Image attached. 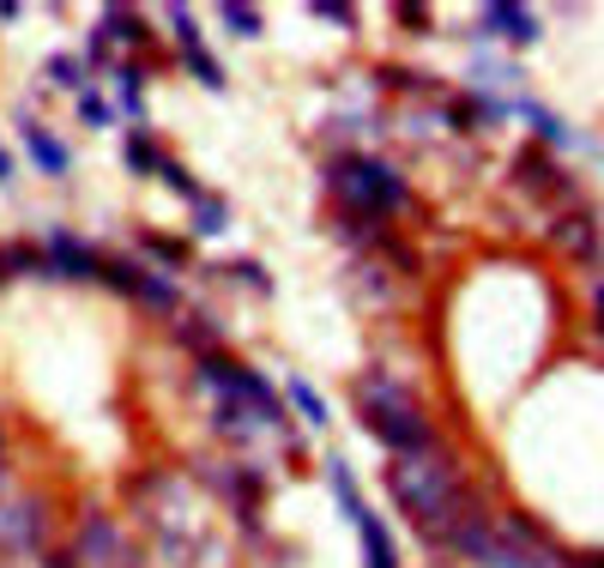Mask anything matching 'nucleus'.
I'll list each match as a JSON object with an SVG mask.
<instances>
[{"label": "nucleus", "instance_id": "nucleus-1", "mask_svg": "<svg viewBox=\"0 0 604 568\" xmlns=\"http://www.w3.org/2000/svg\"><path fill=\"white\" fill-rule=\"evenodd\" d=\"M388 490H393V502L411 514V526H417L430 545H447V533L478 514V502L466 496V484H459V460L442 454V448L423 454V460H393Z\"/></svg>", "mask_w": 604, "mask_h": 568}, {"label": "nucleus", "instance_id": "nucleus-2", "mask_svg": "<svg viewBox=\"0 0 604 568\" xmlns=\"http://www.w3.org/2000/svg\"><path fill=\"white\" fill-rule=\"evenodd\" d=\"M357 406H363V430L375 435L381 448H393L400 460H423L442 448V435H435V423L417 411V399L405 393L393 376H363L357 381Z\"/></svg>", "mask_w": 604, "mask_h": 568}, {"label": "nucleus", "instance_id": "nucleus-3", "mask_svg": "<svg viewBox=\"0 0 604 568\" xmlns=\"http://www.w3.org/2000/svg\"><path fill=\"white\" fill-rule=\"evenodd\" d=\"M327 193L339 200V212L375 218V224H388L393 212L411 206L405 176L393 170V164L369 158V151H339V158H327Z\"/></svg>", "mask_w": 604, "mask_h": 568}, {"label": "nucleus", "instance_id": "nucleus-4", "mask_svg": "<svg viewBox=\"0 0 604 568\" xmlns=\"http://www.w3.org/2000/svg\"><path fill=\"white\" fill-rule=\"evenodd\" d=\"M97 284H109V291L134 296L139 308H151V315H176V303H182V291L170 284V273H151V266L134 261V254H103Z\"/></svg>", "mask_w": 604, "mask_h": 568}, {"label": "nucleus", "instance_id": "nucleus-5", "mask_svg": "<svg viewBox=\"0 0 604 568\" xmlns=\"http://www.w3.org/2000/svg\"><path fill=\"white\" fill-rule=\"evenodd\" d=\"M73 562L80 568H146L139 545L121 533V520L109 514H85L80 533H73Z\"/></svg>", "mask_w": 604, "mask_h": 568}, {"label": "nucleus", "instance_id": "nucleus-6", "mask_svg": "<svg viewBox=\"0 0 604 568\" xmlns=\"http://www.w3.org/2000/svg\"><path fill=\"white\" fill-rule=\"evenodd\" d=\"M49 545V514L43 502L31 496H0V550L12 557H31V550Z\"/></svg>", "mask_w": 604, "mask_h": 568}, {"label": "nucleus", "instance_id": "nucleus-7", "mask_svg": "<svg viewBox=\"0 0 604 568\" xmlns=\"http://www.w3.org/2000/svg\"><path fill=\"white\" fill-rule=\"evenodd\" d=\"M43 254H49V278L92 284V278L103 273V254L92 249V242H80V236H73V230H49Z\"/></svg>", "mask_w": 604, "mask_h": 568}, {"label": "nucleus", "instance_id": "nucleus-8", "mask_svg": "<svg viewBox=\"0 0 604 568\" xmlns=\"http://www.w3.org/2000/svg\"><path fill=\"white\" fill-rule=\"evenodd\" d=\"M19 134H24V151H31V164H36V170H43V176H49V182H61V176L73 170L67 146H61V139L49 134L43 122H36V115H24V109H19Z\"/></svg>", "mask_w": 604, "mask_h": 568}, {"label": "nucleus", "instance_id": "nucleus-9", "mask_svg": "<svg viewBox=\"0 0 604 568\" xmlns=\"http://www.w3.org/2000/svg\"><path fill=\"white\" fill-rule=\"evenodd\" d=\"M478 36H502V43L513 49H526V43H538V12H526V7H484L478 12Z\"/></svg>", "mask_w": 604, "mask_h": 568}, {"label": "nucleus", "instance_id": "nucleus-10", "mask_svg": "<svg viewBox=\"0 0 604 568\" xmlns=\"http://www.w3.org/2000/svg\"><path fill=\"white\" fill-rule=\"evenodd\" d=\"M513 176H520V182L532 188V193H550V200H562V193H569V200H574V182H569V176H562L538 146H526L520 158H513Z\"/></svg>", "mask_w": 604, "mask_h": 568}, {"label": "nucleus", "instance_id": "nucleus-11", "mask_svg": "<svg viewBox=\"0 0 604 568\" xmlns=\"http://www.w3.org/2000/svg\"><path fill=\"white\" fill-rule=\"evenodd\" d=\"M357 533H363V568H400V550H393V538H388V526L375 520V514H357Z\"/></svg>", "mask_w": 604, "mask_h": 568}, {"label": "nucleus", "instance_id": "nucleus-12", "mask_svg": "<svg viewBox=\"0 0 604 568\" xmlns=\"http://www.w3.org/2000/svg\"><path fill=\"white\" fill-rule=\"evenodd\" d=\"M212 423H218V435H224V442H254V435L266 430V423L254 418L248 406H236V399H224V406L212 411Z\"/></svg>", "mask_w": 604, "mask_h": 568}, {"label": "nucleus", "instance_id": "nucleus-13", "mask_svg": "<svg viewBox=\"0 0 604 568\" xmlns=\"http://www.w3.org/2000/svg\"><path fill=\"white\" fill-rule=\"evenodd\" d=\"M170 339L188 345V351H200V357H212V351H218V320H212V315H182V320L170 327Z\"/></svg>", "mask_w": 604, "mask_h": 568}, {"label": "nucleus", "instance_id": "nucleus-14", "mask_svg": "<svg viewBox=\"0 0 604 568\" xmlns=\"http://www.w3.org/2000/svg\"><path fill=\"white\" fill-rule=\"evenodd\" d=\"M109 80H115V109H127L139 122L146 115V67H109Z\"/></svg>", "mask_w": 604, "mask_h": 568}, {"label": "nucleus", "instance_id": "nucleus-15", "mask_svg": "<svg viewBox=\"0 0 604 568\" xmlns=\"http://www.w3.org/2000/svg\"><path fill=\"white\" fill-rule=\"evenodd\" d=\"M121 164H127L134 176H158V164H163L158 139H151L146 127H134V134H127V146H121Z\"/></svg>", "mask_w": 604, "mask_h": 568}, {"label": "nucleus", "instance_id": "nucleus-16", "mask_svg": "<svg viewBox=\"0 0 604 568\" xmlns=\"http://www.w3.org/2000/svg\"><path fill=\"white\" fill-rule=\"evenodd\" d=\"M103 36H109V43H151V31H146V19H139V12H127V7H109L103 12Z\"/></svg>", "mask_w": 604, "mask_h": 568}, {"label": "nucleus", "instance_id": "nucleus-17", "mask_svg": "<svg viewBox=\"0 0 604 568\" xmlns=\"http://www.w3.org/2000/svg\"><path fill=\"white\" fill-rule=\"evenodd\" d=\"M218 19H224V31H230V36H242V43H254V36L266 31L261 7H248V0H224V12H218Z\"/></svg>", "mask_w": 604, "mask_h": 568}, {"label": "nucleus", "instance_id": "nucleus-18", "mask_svg": "<svg viewBox=\"0 0 604 568\" xmlns=\"http://www.w3.org/2000/svg\"><path fill=\"white\" fill-rule=\"evenodd\" d=\"M327 484H332V496H339L345 520H357V514H363V496H357V477H351V466H345L339 454L327 460Z\"/></svg>", "mask_w": 604, "mask_h": 568}, {"label": "nucleus", "instance_id": "nucleus-19", "mask_svg": "<svg viewBox=\"0 0 604 568\" xmlns=\"http://www.w3.org/2000/svg\"><path fill=\"white\" fill-rule=\"evenodd\" d=\"M557 242L574 254V261H593V249H598V230H593V218H562Z\"/></svg>", "mask_w": 604, "mask_h": 568}, {"label": "nucleus", "instance_id": "nucleus-20", "mask_svg": "<svg viewBox=\"0 0 604 568\" xmlns=\"http://www.w3.org/2000/svg\"><path fill=\"white\" fill-rule=\"evenodd\" d=\"M230 230V206L218 193H200L194 200V236H224Z\"/></svg>", "mask_w": 604, "mask_h": 568}, {"label": "nucleus", "instance_id": "nucleus-21", "mask_svg": "<svg viewBox=\"0 0 604 568\" xmlns=\"http://www.w3.org/2000/svg\"><path fill=\"white\" fill-rule=\"evenodd\" d=\"M49 80H55L61 92H92V67H85L80 55H55L49 61Z\"/></svg>", "mask_w": 604, "mask_h": 568}, {"label": "nucleus", "instance_id": "nucleus-22", "mask_svg": "<svg viewBox=\"0 0 604 568\" xmlns=\"http://www.w3.org/2000/svg\"><path fill=\"white\" fill-rule=\"evenodd\" d=\"M224 278H236L242 291H254V296H273V278H266V266L261 261H230V266H218Z\"/></svg>", "mask_w": 604, "mask_h": 568}, {"label": "nucleus", "instance_id": "nucleus-23", "mask_svg": "<svg viewBox=\"0 0 604 568\" xmlns=\"http://www.w3.org/2000/svg\"><path fill=\"white\" fill-rule=\"evenodd\" d=\"M139 249L158 254L163 266H188V242L182 236H158V230H146V236H139Z\"/></svg>", "mask_w": 604, "mask_h": 568}, {"label": "nucleus", "instance_id": "nucleus-24", "mask_svg": "<svg viewBox=\"0 0 604 568\" xmlns=\"http://www.w3.org/2000/svg\"><path fill=\"white\" fill-rule=\"evenodd\" d=\"M290 406H297L308 423H327V399H320V393H315V387H308L303 376H290Z\"/></svg>", "mask_w": 604, "mask_h": 568}, {"label": "nucleus", "instance_id": "nucleus-25", "mask_svg": "<svg viewBox=\"0 0 604 568\" xmlns=\"http://www.w3.org/2000/svg\"><path fill=\"white\" fill-rule=\"evenodd\" d=\"M513 80H520V73H513L508 67V61H471V85H478V92H490V85H513Z\"/></svg>", "mask_w": 604, "mask_h": 568}, {"label": "nucleus", "instance_id": "nucleus-26", "mask_svg": "<svg viewBox=\"0 0 604 568\" xmlns=\"http://www.w3.org/2000/svg\"><path fill=\"white\" fill-rule=\"evenodd\" d=\"M158 176H163V182H170L176 193H182V200H188V206H194V200H200V193H205V188L194 182V176H188V164H176V158H163V164H158Z\"/></svg>", "mask_w": 604, "mask_h": 568}, {"label": "nucleus", "instance_id": "nucleus-27", "mask_svg": "<svg viewBox=\"0 0 604 568\" xmlns=\"http://www.w3.org/2000/svg\"><path fill=\"white\" fill-rule=\"evenodd\" d=\"M182 61H188V73H194L205 92H224V67H218V61L205 55V49H194V55H182Z\"/></svg>", "mask_w": 604, "mask_h": 568}, {"label": "nucleus", "instance_id": "nucleus-28", "mask_svg": "<svg viewBox=\"0 0 604 568\" xmlns=\"http://www.w3.org/2000/svg\"><path fill=\"white\" fill-rule=\"evenodd\" d=\"M388 92H430V73H411V67H381L375 73Z\"/></svg>", "mask_w": 604, "mask_h": 568}, {"label": "nucleus", "instance_id": "nucleus-29", "mask_svg": "<svg viewBox=\"0 0 604 568\" xmlns=\"http://www.w3.org/2000/svg\"><path fill=\"white\" fill-rule=\"evenodd\" d=\"M80 122H92V127H109V122H115V103L103 97V92H80Z\"/></svg>", "mask_w": 604, "mask_h": 568}, {"label": "nucleus", "instance_id": "nucleus-30", "mask_svg": "<svg viewBox=\"0 0 604 568\" xmlns=\"http://www.w3.org/2000/svg\"><path fill=\"white\" fill-rule=\"evenodd\" d=\"M170 24H176V43H182V55H194V49H200V19H194L188 7H176Z\"/></svg>", "mask_w": 604, "mask_h": 568}, {"label": "nucleus", "instance_id": "nucleus-31", "mask_svg": "<svg viewBox=\"0 0 604 568\" xmlns=\"http://www.w3.org/2000/svg\"><path fill=\"white\" fill-rule=\"evenodd\" d=\"M308 12H315L320 24H345V31H357V12L345 7V0H315V7H308Z\"/></svg>", "mask_w": 604, "mask_h": 568}, {"label": "nucleus", "instance_id": "nucleus-32", "mask_svg": "<svg viewBox=\"0 0 604 568\" xmlns=\"http://www.w3.org/2000/svg\"><path fill=\"white\" fill-rule=\"evenodd\" d=\"M43 568H80V562H73V550H49Z\"/></svg>", "mask_w": 604, "mask_h": 568}, {"label": "nucleus", "instance_id": "nucleus-33", "mask_svg": "<svg viewBox=\"0 0 604 568\" xmlns=\"http://www.w3.org/2000/svg\"><path fill=\"white\" fill-rule=\"evenodd\" d=\"M7 182H12V158L0 151V188H7Z\"/></svg>", "mask_w": 604, "mask_h": 568}, {"label": "nucleus", "instance_id": "nucleus-34", "mask_svg": "<svg viewBox=\"0 0 604 568\" xmlns=\"http://www.w3.org/2000/svg\"><path fill=\"white\" fill-rule=\"evenodd\" d=\"M593 308H598V333H604V284L593 291Z\"/></svg>", "mask_w": 604, "mask_h": 568}]
</instances>
